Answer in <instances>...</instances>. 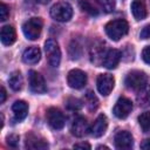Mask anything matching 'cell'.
<instances>
[{"mask_svg": "<svg viewBox=\"0 0 150 150\" xmlns=\"http://www.w3.org/2000/svg\"><path fill=\"white\" fill-rule=\"evenodd\" d=\"M141 149H143V150H150V138H146V139H144L142 142Z\"/></svg>", "mask_w": 150, "mask_h": 150, "instance_id": "1f68e13d", "label": "cell"}, {"mask_svg": "<svg viewBox=\"0 0 150 150\" xmlns=\"http://www.w3.org/2000/svg\"><path fill=\"white\" fill-rule=\"evenodd\" d=\"M34 1H36V2H39V4H48L50 0H34Z\"/></svg>", "mask_w": 150, "mask_h": 150, "instance_id": "836d02e7", "label": "cell"}, {"mask_svg": "<svg viewBox=\"0 0 150 150\" xmlns=\"http://www.w3.org/2000/svg\"><path fill=\"white\" fill-rule=\"evenodd\" d=\"M74 149H90V145L88 143H84V142L76 143V144H74Z\"/></svg>", "mask_w": 150, "mask_h": 150, "instance_id": "4dcf8cb0", "label": "cell"}, {"mask_svg": "<svg viewBox=\"0 0 150 150\" xmlns=\"http://www.w3.org/2000/svg\"><path fill=\"white\" fill-rule=\"evenodd\" d=\"M121 60V52L117 49H109L103 57L102 64L108 69H114L117 67Z\"/></svg>", "mask_w": 150, "mask_h": 150, "instance_id": "5bb4252c", "label": "cell"}, {"mask_svg": "<svg viewBox=\"0 0 150 150\" xmlns=\"http://www.w3.org/2000/svg\"><path fill=\"white\" fill-rule=\"evenodd\" d=\"M97 149H108V146H105V145H100V146H97Z\"/></svg>", "mask_w": 150, "mask_h": 150, "instance_id": "e575fe53", "label": "cell"}, {"mask_svg": "<svg viewBox=\"0 0 150 150\" xmlns=\"http://www.w3.org/2000/svg\"><path fill=\"white\" fill-rule=\"evenodd\" d=\"M42 30V20L40 18H30L22 25V32L28 40H36Z\"/></svg>", "mask_w": 150, "mask_h": 150, "instance_id": "277c9868", "label": "cell"}, {"mask_svg": "<svg viewBox=\"0 0 150 150\" xmlns=\"http://www.w3.org/2000/svg\"><path fill=\"white\" fill-rule=\"evenodd\" d=\"M115 84V80L112 77V75L110 74H100L97 76L96 80V86H97V90L100 91L101 95L103 96H108Z\"/></svg>", "mask_w": 150, "mask_h": 150, "instance_id": "8992f818", "label": "cell"}, {"mask_svg": "<svg viewBox=\"0 0 150 150\" xmlns=\"http://www.w3.org/2000/svg\"><path fill=\"white\" fill-rule=\"evenodd\" d=\"M8 83H9V87L14 90V91H19L21 88H22V83H23V80H22V75L20 71H14L11 74L9 79H8Z\"/></svg>", "mask_w": 150, "mask_h": 150, "instance_id": "44dd1931", "label": "cell"}, {"mask_svg": "<svg viewBox=\"0 0 150 150\" xmlns=\"http://www.w3.org/2000/svg\"><path fill=\"white\" fill-rule=\"evenodd\" d=\"M46 117H47V122L48 124L55 129H62L64 125V116L63 114L57 109V108H49L46 112Z\"/></svg>", "mask_w": 150, "mask_h": 150, "instance_id": "ba28073f", "label": "cell"}, {"mask_svg": "<svg viewBox=\"0 0 150 150\" xmlns=\"http://www.w3.org/2000/svg\"><path fill=\"white\" fill-rule=\"evenodd\" d=\"M107 128H108L107 117H105V115L101 114V115H98V116L96 117V120L94 121V123H93V125H91V128H90V132H91V135H93L94 137H101V136L105 132Z\"/></svg>", "mask_w": 150, "mask_h": 150, "instance_id": "4fadbf2b", "label": "cell"}, {"mask_svg": "<svg viewBox=\"0 0 150 150\" xmlns=\"http://www.w3.org/2000/svg\"><path fill=\"white\" fill-rule=\"evenodd\" d=\"M26 148L27 149H34V150H36V149L38 150L47 149L48 143H47V141H45L39 135H35V134L30 132L26 136Z\"/></svg>", "mask_w": 150, "mask_h": 150, "instance_id": "9a60e30c", "label": "cell"}, {"mask_svg": "<svg viewBox=\"0 0 150 150\" xmlns=\"http://www.w3.org/2000/svg\"><path fill=\"white\" fill-rule=\"evenodd\" d=\"M6 90H5V88L4 87H1V89H0V103H4L5 101H6Z\"/></svg>", "mask_w": 150, "mask_h": 150, "instance_id": "d6a6232c", "label": "cell"}, {"mask_svg": "<svg viewBox=\"0 0 150 150\" xmlns=\"http://www.w3.org/2000/svg\"><path fill=\"white\" fill-rule=\"evenodd\" d=\"M105 12H111L115 8V0H96Z\"/></svg>", "mask_w": 150, "mask_h": 150, "instance_id": "484cf974", "label": "cell"}, {"mask_svg": "<svg viewBox=\"0 0 150 150\" xmlns=\"http://www.w3.org/2000/svg\"><path fill=\"white\" fill-rule=\"evenodd\" d=\"M12 110H13V114H14L15 120L21 121V120H23V118L27 116V112H28V104H27L25 101H16V102L13 104Z\"/></svg>", "mask_w": 150, "mask_h": 150, "instance_id": "d6986e66", "label": "cell"}, {"mask_svg": "<svg viewBox=\"0 0 150 150\" xmlns=\"http://www.w3.org/2000/svg\"><path fill=\"white\" fill-rule=\"evenodd\" d=\"M131 12L136 20H143L146 18V6L144 0H134L131 4Z\"/></svg>", "mask_w": 150, "mask_h": 150, "instance_id": "2e32d148", "label": "cell"}, {"mask_svg": "<svg viewBox=\"0 0 150 150\" xmlns=\"http://www.w3.org/2000/svg\"><path fill=\"white\" fill-rule=\"evenodd\" d=\"M68 84L74 89H81L87 83V75L80 69H73L68 73L67 76Z\"/></svg>", "mask_w": 150, "mask_h": 150, "instance_id": "9c48e42d", "label": "cell"}, {"mask_svg": "<svg viewBox=\"0 0 150 150\" xmlns=\"http://www.w3.org/2000/svg\"><path fill=\"white\" fill-rule=\"evenodd\" d=\"M88 131H90V129L87 120L82 116L76 117L71 124V134L76 137H83L88 134Z\"/></svg>", "mask_w": 150, "mask_h": 150, "instance_id": "7c38bea8", "label": "cell"}, {"mask_svg": "<svg viewBox=\"0 0 150 150\" xmlns=\"http://www.w3.org/2000/svg\"><path fill=\"white\" fill-rule=\"evenodd\" d=\"M6 139H7V144L12 148H16L19 144V136H16V135H9V136H7Z\"/></svg>", "mask_w": 150, "mask_h": 150, "instance_id": "83f0119b", "label": "cell"}, {"mask_svg": "<svg viewBox=\"0 0 150 150\" xmlns=\"http://www.w3.org/2000/svg\"><path fill=\"white\" fill-rule=\"evenodd\" d=\"M9 15V9L8 7L5 5V4H1L0 5V20L1 21H5Z\"/></svg>", "mask_w": 150, "mask_h": 150, "instance_id": "4316f807", "label": "cell"}, {"mask_svg": "<svg viewBox=\"0 0 150 150\" xmlns=\"http://www.w3.org/2000/svg\"><path fill=\"white\" fill-rule=\"evenodd\" d=\"M80 7L82 11L88 13L89 15H98V9L88 0H80Z\"/></svg>", "mask_w": 150, "mask_h": 150, "instance_id": "603a6c76", "label": "cell"}, {"mask_svg": "<svg viewBox=\"0 0 150 150\" xmlns=\"http://www.w3.org/2000/svg\"><path fill=\"white\" fill-rule=\"evenodd\" d=\"M28 79H29V88L33 93H35V94L46 93L47 87H46L45 79L42 77L41 74H39L35 70H30L28 74Z\"/></svg>", "mask_w": 150, "mask_h": 150, "instance_id": "52a82bcc", "label": "cell"}, {"mask_svg": "<svg viewBox=\"0 0 150 150\" xmlns=\"http://www.w3.org/2000/svg\"><path fill=\"white\" fill-rule=\"evenodd\" d=\"M40 57H41V52H40V49L38 47H29L22 54L23 62H26L28 64L38 63L40 61Z\"/></svg>", "mask_w": 150, "mask_h": 150, "instance_id": "e0dca14e", "label": "cell"}, {"mask_svg": "<svg viewBox=\"0 0 150 150\" xmlns=\"http://www.w3.org/2000/svg\"><path fill=\"white\" fill-rule=\"evenodd\" d=\"M45 52L47 55L48 63L52 67H57L61 61V50L54 39H48L45 42Z\"/></svg>", "mask_w": 150, "mask_h": 150, "instance_id": "5b68a950", "label": "cell"}, {"mask_svg": "<svg viewBox=\"0 0 150 150\" xmlns=\"http://www.w3.org/2000/svg\"><path fill=\"white\" fill-rule=\"evenodd\" d=\"M66 107L69 109V110H79L81 109L82 107V103L79 98H75V97H69L67 98L66 101Z\"/></svg>", "mask_w": 150, "mask_h": 150, "instance_id": "d4e9b609", "label": "cell"}, {"mask_svg": "<svg viewBox=\"0 0 150 150\" xmlns=\"http://www.w3.org/2000/svg\"><path fill=\"white\" fill-rule=\"evenodd\" d=\"M115 146L117 149H131L134 145V138L129 131H118L114 138Z\"/></svg>", "mask_w": 150, "mask_h": 150, "instance_id": "8fae6325", "label": "cell"}, {"mask_svg": "<svg viewBox=\"0 0 150 150\" xmlns=\"http://www.w3.org/2000/svg\"><path fill=\"white\" fill-rule=\"evenodd\" d=\"M132 110V102L127 97H120L114 107V115L118 118H125Z\"/></svg>", "mask_w": 150, "mask_h": 150, "instance_id": "30bf717a", "label": "cell"}, {"mask_svg": "<svg viewBox=\"0 0 150 150\" xmlns=\"http://www.w3.org/2000/svg\"><path fill=\"white\" fill-rule=\"evenodd\" d=\"M104 30H105L108 38H110L114 41H118L121 38H123L128 33L129 25L123 19H115V20L109 21L105 25Z\"/></svg>", "mask_w": 150, "mask_h": 150, "instance_id": "6da1fadb", "label": "cell"}, {"mask_svg": "<svg viewBox=\"0 0 150 150\" xmlns=\"http://www.w3.org/2000/svg\"><path fill=\"white\" fill-rule=\"evenodd\" d=\"M86 104L89 107V109L90 110H93V109H96L97 108V105H98V101H97V97L94 95V93H91V91H88L87 94H86Z\"/></svg>", "mask_w": 150, "mask_h": 150, "instance_id": "cb8c5ba5", "label": "cell"}, {"mask_svg": "<svg viewBox=\"0 0 150 150\" xmlns=\"http://www.w3.org/2000/svg\"><path fill=\"white\" fill-rule=\"evenodd\" d=\"M138 123L144 132H149L150 131V111L142 112L138 116Z\"/></svg>", "mask_w": 150, "mask_h": 150, "instance_id": "7402d4cb", "label": "cell"}, {"mask_svg": "<svg viewBox=\"0 0 150 150\" xmlns=\"http://www.w3.org/2000/svg\"><path fill=\"white\" fill-rule=\"evenodd\" d=\"M50 16L60 22H66L73 16V8L68 2H57L50 8Z\"/></svg>", "mask_w": 150, "mask_h": 150, "instance_id": "3957f363", "label": "cell"}, {"mask_svg": "<svg viewBox=\"0 0 150 150\" xmlns=\"http://www.w3.org/2000/svg\"><path fill=\"white\" fill-rule=\"evenodd\" d=\"M137 102L141 107H150V86H145L139 89L137 94Z\"/></svg>", "mask_w": 150, "mask_h": 150, "instance_id": "ffe728a7", "label": "cell"}, {"mask_svg": "<svg viewBox=\"0 0 150 150\" xmlns=\"http://www.w3.org/2000/svg\"><path fill=\"white\" fill-rule=\"evenodd\" d=\"M16 34L12 26H4L0 32V40L5 46H11L15 42Z\"/></svg>", "mask_w": 150, "mask_h": 150, "instance_id": "ac0fdd59", "label": "cell"}, {"mask_svg": "<svg viewBox=\"0 0 150 150\" xmlns=\"http://www.w3.org/2000/svg\"><path fill=\"white\" fill-rule=\"evenodd\" d=\"M148 80H149V77H148V75H146L144 71H141V70H132V71H130V73L125 76L124 83H125V86H127L129 89L139 90V89H142L143 87L146 86Z\"/></svg>", "mask_w": 150, "mask_h": 150, "instance_id": "7a4b0ae2", "label": "cell"}, {"mask_svg": "<svg viewBox=\"0 0 150 150\" xmlns=\"http://www.w3.org/2000/svg\"><path fill=\"white\" fill-rule=\"evenodd\" d=\"M139 36H141V39H150V25L145 26V27L141 30Z\"/></svg>", "mask_w": 150, "mask_h": 150, "instance_id": "f546056e", "label": "cell"}, {"mask_svg": "<svg viewBox=\"0 0 150 150\" xmlns=\"http://www.w3.org/2000/svg\"><path fill=\"white\" fill-rule=\"evenodd\" d=\"M142 59L145 63L150 64V46H146L142 52Z\"/></svg>", "mask_w": 150, "mask_h": 150, "instance_id": "f1b7e54d", "label": "cell"}]
</instances>
